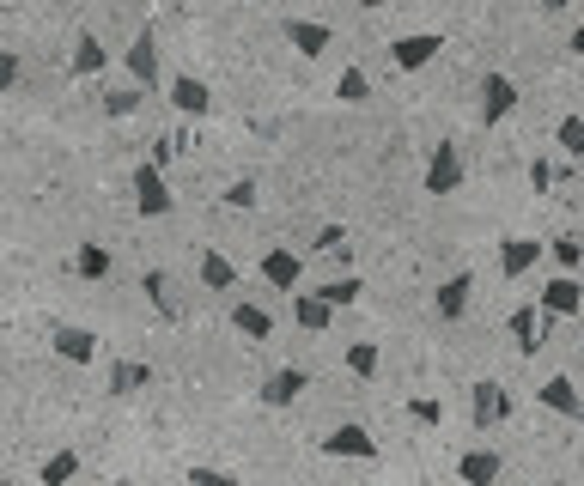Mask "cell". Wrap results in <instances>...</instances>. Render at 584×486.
I'll use <instances>...</instances> for the list:
<instances>
[{
  "label": "cell",
  "instance_id": "cell-1",
  "mask_svg": "<svg viewBox=\"0 0 584 486\" xmlns=\"http://www.w3.org/2000/svg\"><path fill=\"white\" fill-rule=\"evenodd\" d=\"M134 207H140L146 219H165V213L177 207V195H171L165 171H153V165H140V171H134Z\"/></svg>",
  "mask_w": 584,
  "mask_h": 486
},
{
  "label": "cell",
  "instance_id": "cell-2",
  "mask_svg": "<svg viewBox=\"0 0 584 486\" xmlns=\"http://www.w3.org/2000/svg\"><path fill=\"white\" fill-rule=\"evenodd\" d=\"M463 189V152L457 146H432L426 158V195H457Z\"/></svg>",
  "mask_w": 584,
  "mask_h": 486
},
{
  "label": "cell",
  "instance_id": "cell-3",
  "mask_svg": "<svg viewBox=\"0 0 584 486\" xmlns=\"http://www.w3.org/2000/svg\"><path fill=\"white\" fill-rule=\"evenodd\" d=\"M438 49H445V37H438V31H408V37L390 43V61H396L402 73H420L426 61H438Z\"/></svg>",
  "mask_w": 584,
  "mask_h": 486
},
{
  "label": "cell",
  "instance_id": "cell-4",
  "mask_svg": "<svg viewBox=\"0 0 584 486\" xmlns=\"http://www.w3.org/2000/svg\"><path fill=\"white\" fill-rule=\"evenodd\" d=\"M317 450L323 456H347V462H378V438L365 432V426H335Z\"/></svg>",
  "mask_w": 584,
  "mask_h": 486
},
{
  "label": "cell",
  "instance_id": "cell-5",
  "mask_svg": "<svg viewBox=\"0 0 584 486\" xmlns=\"http://www.w3.org/2000/svg\"><path fill=\"white\" fill-rule=\"evenodd\" d=\"M505 414H511V395L499 383H475L469 389V420H475V432H493Z\"/></svg>",
  "mask_w": 584,
  "mask_h": 486
},
{
  "label": "cell",
  "instance_id": "cell-6",
  "mask_svg": "<svg viewBox=\"0 0 584 486\" xmlns=\"http://www.w3.org/2000/svg\"><path fill=\"white\" fill-rule=\"evenodd\" d=\"M305 389H311V377H305L299 365H280V371L262 377V408H292Z\"/></svg>",
  "mask_w": 584,
  "mask_h": 486
},
{
  "label": "cell",
  "instance_id": "cell-7",
  "mask_svg": "<svg viewBox=\"0 0 584 486\" xmlns=\"http://www.w3.org/2000/svg\"><path fill=\"white\" fill-rule=\"evenodd\" d=\"M511 110H518V86H511L505 73H487V79H481V122L499 128Z\"/></svg>",
  "mask_w": 584,
  "mask_h": 486
},
{
  "label": "cell",
  "instance_id": "cell-8",
  "mask_svg": "<svg viewBox=\"0 0 584 486\" xmlns=\"http://www.w3.org/2000/svg\"><path fill=\"white\" fill-rule=\"evenodd\" d=\"M536 304H542L548 316H578V310H584V286H578V274H554V280L536 292Z\"/></svg>",
  "mask_w": 584,
  "mask_h": 486
},
{
  "label": "cell",
  "instance_id": "cell-9",
  "mask_svg": "<svg viewBox=\"0 0 584 486\" xmlns=\"http://www.w3.org/2000/svg\"><path fill=\"white\" fill-rule=\"evenodd\" d=\"M299 274H305V256L286 250V243H274V250L262 256V280H268L274 292H292V286H299Z\"/></svg>",
  "mask_w": 584,
  "mask_h": 486
},
{
  "label": "cell",
  "instance_id": "cell-10",
  "mask_svg": "<svg viewBox=\"0 0 584 486\" xmlns=\"http://www.w3.org/2000/svg\"><path fill=\"white\" fill-rule=\"evenodd\" d=\"M49 353L67 359V365H92V359H98V335H92V329H73V322H67V329L49 335Z\"/></svg>",
  "mask_w": 584,
  "mask_h": 486
},
{
  "label": "cell",
  "instance_id": "cell-11",
  "mask_svg": "<svg viewBox=\"0 0 584 486\" xmlns=\"http://www.w3.org/2000/svg\"><path fill=\"white\" fill-rule=\"evenodd\" d=\"M286 43L299 49L305 61H317V55H329V43H335V31L323 25V19H286Z\"/></svg>",
  "mask_w": 584,
  "mask_h": 486
},
{
  "label": "cell",
  "instance_id": "cell-12",
  "mask_svg": "<svg viewBox=\"0 0 584 486\" xmlns=\"http://www.w3.org/2000/svg\"><path fill=\"white\" fill-rule=\"evenodd\" d=\"M128 73H134V92H140V86H146V92L159 86V43H153V31H140V37L128 43Z\"/></svg>",
  "mask_w": 584,
  "mask_h": 486
},
{
  "label": "cell",
  "instance_id": "cell-13",
  "mask_svg": "<svg viewBox=\"0 0 584 486\" xmlns=\"http://www.w3.org/2000/svg\"><path fill=\"white\" fill-rule=\"evenodd\" d=\"M536 262H542V243H536V237H505V243H499V274H505V280H524Z\"/></svg>",
  "mask_w": 584,
  "mask_h": 486
},
{
  "label": "cell",
  "instance_id": "cell-14",
  "mask_svg": "<svg viewBox=\"0 0 584 486\" xmlns=\"http://www.w3.org/2000/svg\"><path fill=\"white\" fill-rule=\"evenodd\" d=\"M536 401H542V408H554V414H566V420H584V395H578L572 377H548L536 389Z\"/></svg>",
  "mask_w": 584,
  "mask_h": 486
},
{
  "label": "cell",
  "instance_id": "cell-15",
  "mask_svg": "<svg viewBox=\"0 0 584 486\" xmlns=\"http://www.w3.org/2000/svg\"><path fill=\"white\" fill-rule=\"evenodd\" d=\"M171 104H177V116H195V122H201V116L213 110V92L201 86L195 73H177V79H171Z\"/></svg>",
  "mask_w": 584,
  "mask_h": 486
},
{
  "label": "cell",
  "instance_id": "cell-16",
  "mask_svg": "<svg viewBox=\"0 0 584 486\" xmlns=\"http://www.w3.org/2000/svg\"><path fill=\"white\" fill-rule=\"evenodd\" d=\"M457 474H463V486H493V480H499V450H487V444L463 450Z\"/></svg>",
  "mask_w": 584,
  "mask_h": 486
},
{
  "label": "cell",
  "instance_id": "cell-17",
  "mask_svg": "<svg viewBox=\"0 0 584 486\" xmlns=\"http://www.w3.org/2000/svg\"><path fill=\"white\" fill-rule=\"evenodd\" d=\"M469 292H475V274H451L438 286V322H457L469 310Z\"/></svg>",
  "mask_w": 584,
  "mask_h": 486
},
{
  "label": "cell",
  "instance_id": "cell-18",
  "mask_svg": "<svg viewBox=\"0 0 584 486\" xmlns=\"http://www.w3.org/2000/svg\"><path fill=\"white\" fill-rule=\"evenodd\" d=\"M292 322H299V329H311V335H323L329 322H335V310H329L317 292H292Z\"/></svg>",
  "mask_w": 584,
  "mask_h": 486
},
{
  "label": "cell",
  "instance_id": "cell-19",
  "mask_svg": "<svg viewBox=\"0 0 584 486\" xmlns=\"http://www.w3.org/2000/svg\"><path fill=\"white\" fill-rule=\"evenodd\" d=\"M140 292H146V298H153V310H159L165 322H177V316H183V310H177V292H171V274H165V268H146V280H140Z\"/></svg>",
  "mask_w": 584,
  "mask_h": 486
},
{
  "label": "cell",
  "instance_id": "cell-20",
  "mask_svg": "<svg viewBox=\"0 0 584 486\" xmlns=\"http://www.w3.org/2000/svg\"><path fill=\"white\" fill-rule=\"evenodd\" d=\"M511 341H518V353L536 359V347H542V316H536V304H518V310H511Z\"/></svg>",
  "mask_w": 584,
  "mask_h": 486
},
{
  "label": "cell",
  "instance_id": "cell-21",
  "mask_svg": "<svg viewBox=\"0 0 584 486\" xmlns=\"http://www.w3.org/2000/svg\"><path fill=\"white\" fill-rule=\"evenodd\" d=\"M146 383H153V365H146V359H116L110 365V395H134Z\"/></svg>",
  "mask_w": 584,
  "mask_h": 486
},
{
  "label": "cell",
  "instance_id": "cell-22",
  "mask_svg": "<svg viewBox=\"0 0 584 486\" xmlns=\"http://www.w3.org/2000/svg\"><path fill=\"white\" fill-rule=\"evenodd\" d=\"M232 329H238L244 341H268V335H274V316H268L262 304H232Z\"/></svg>",
  "mask_w": 584,
  "mask_h": 486
},
{
  "label": "cell",
  "instance_id": "cell-23",
  "mask_svg": "<svg viewBox=\"0 0 584 486\" xmlns=\"http://www.w3.org/2000/svg\"><path fill=\"white\" fill-rule=\"evenodd\" d=\"M104 61H110V55H104V43H98L92 31H80V43H73V79H98V73H104Z\"/></svg>",
  "mask_w": 584,
  "mask_h": 486
},
{
  "label": "cell",
  "instance_id": "cell-24",
  "mask_svg": "<svg viewBox=\"0 0 584 486\" xmlns=\"http://www.w3.org/2000/svg\"><path fill=\"white\" fill-rule=\"evenodd\" d=\"M201 286H207V292H232V286H238V268L219 256V250H207V256H201Z\"/></svg>",
  "mask_w": 584,
  "mask_h": 486
},
{
  "label": "cell",
  "instance_id": "cell-25",
  "mask_svg": "<svg viewBox=\"0 0 584 486\" xmlns=\"http://www.w3.org/2000/svg\"><path fill=\"white\" fill-rule=\"evenodd\" d=\"M359 292H365V280H359V274H341V280H323V286H317V298H323L329 310H347V304H359Z\"/></svg>",
  "mask_w": 584,
  "mask_h": 486
},
{
  "label": "cell",
  "instance_id": "cell-26",
  "mask_svg": "<svg viewBox=\"0 0 584 486\" xmlns=\"http://www.w3.org/2000/svg\"><path fill=\"white\" fill-rule=\"evenodd\" d=\"M73 274H80V280H104L110 274V250H104V243H80V250H73Z\"/></svg>",
  "mask_w": 584,
  "mask_h": 486
},
{
  "label": "cell",
  "instance_id": "cell-27",
  "mask_svg": "<svg viewBox=\"0 0 584 486\" xmlns=\"http://www.w3.org/2000/svg\"><path fill=\"white\" fill-rule=\"evenodd\" d=\"M73 474H80V450H55V456L43 462V474H37V480H43V486H67Z\"/></svg>",
  "mask_w": 584,
  "mask_h": 486
},
{
  "label": "cell",
  "instance_id": "cell-28",
  "mask_svg": "<svg viewBox=\"0 0 584 486\" xmlns=\"http://www.w3.org/2000/svg\"><path fill=\"white\" fill-rule=\"evenodd\" d=\"M335 98H341V104H365V98H372V79H365V67H341Z\"/></svg>",
  "mask_w": 584,
  "mask_h": 486
},
{
  "label": "cell",
  "instance_id": "cell-29",
  "mask_svg": "<svg viewBox=\"0 0 584 486\" xmlns=\"http://www.w3.org/2000/svg\"><path fill=\"white\" fill-rule=\"evenodd\" d=\"M311 250H317V256H329V262H347V256H353V243H347V225H323Z\"/></svg>",
  "mask_w": 584,
  "mask_h": 486
},
{
  "label": "cell",
  "instance_id": "cell-30",
  "mask_svg": "<svg viewBox=\"0 0 584 486\" xmlns=\"http://www.w3.org/2000/svg\"><path fill=\"white\" fill-rule=\"evenodd\" d=\"M554 262H560V274H578V268H584V237H578V231L554 237Z\"/></svg>",
  "mask_w": 584,
  "mask_h": 486
},
{
  "label": "cell",
  "instance_id": "cell-31",
  "mask_svg": "<svg viewBox=\"0 0 584 486\" xmlns=\"http://www.w3.org/2000/svg\"><path fill=\"white\" fill-rule=\"evenodd\" d=\"M347 371H353V377H378V347H372V341H353V347H347Z\"/></svg>",
  "mask_w": 584,
  "mask_h": 486
},
{
  "label": "cell",
  "instance_id": "cell-32",
  "mask_svg": "<svg viewBox=\"0 0 584 486\" xmlns=\"http://www.w3.org/2000/svg\"><path fill=\"white\" fill-rule=\"evenodd\" d=\"M408 420H414V426H445V401L414 395V401H408Z\"/></svg>",
  "mask_w": 584,
  "mask_h": 486
},
{
  "label": "cell",
  "instance_id": "cell-33",
  "mask_svg": "<svg viewBox=\"0 0 584 486\" xmlns=\"http://www.w3.org/2000/svg\"><path fill=\"white\" fill-rule=\"evenodd\" d=\"M554 140L572 152V158H584V116H560V128H554Z\"/></svg>",
  "mask_w": 584,
  "mask_h": 486
},
{
  "label": "cell",
  "instance_id": "cell-34",
  "mask_svg": "<svg viewBox=\"0 0 584 486\" xmlns=\"http://www.w3.org/2000/svg\"><path fill=\"white\" fill-rule=\"evenodd\" d=\"M219 201H226L232 213H250V207H256V183H250V177H238V183H226V195H219Z\"/></svg>",
  "mask_w": 584,
  "mask_h": 486
},
{
  "label": "cell",
  "instance_id": "cell-35",
  "mask_svg": "<svg viewBox=\"0 0 584 486\" xmlns=\"http://www.w3.org/2000/svg\"><path fill=\"white\" fill-rule=\"evenodd\" d=\"M189 486H238V474H226V468H207V462H195V468H189Z\"/></svg>",
  "mask_w": 584,
  "mask_h": 486
},
{
  "label": "cell",
  "instance_id": "cell-36",
  "mask_svg": "<svg viewBox=\"0 0 584 486\" xmlns=\"http://www.w3.org/2000/svg\"><path fill=\"white\" fill-rule=\"evenodd\" d=\"M140 98H146V92L122 86V92H110V98H104V110H110V116H134V110H140Z\"/></svg>",
  "mask_w": 584,
  "mask_h": 486
},
{
  "label": "cell",
  "instance_id": "cell-37",
  "mask_svg": "<svg viewBox=\"0 0 584 486\" xmlns=\"http://www.w3.org/2000/svg\"><path fill=\"white\" fill-rule=\"evenodd\" d=\"M19 86V49H0V98Z\"/></svg>",
  "mask_w": 584,
  "mask_h": 486
},
{
  "label": "cell",
  "instance_id": "cell-38",
  "mask_svg": "<svg viewBox=\"0 0 584 486\" xmlns=\"http://www.w3.org/2000/svg\"><path fill=\"white\" fill-rule=\"evenodd\" d=\"M548 183H554V171H548V165H542V158H536V165H530V189H536V195H542V189H548Z\"/></svg>",
  "mask_w": 584,
  "mask_h": 486
},
{
  "label": "cell",
  "instance_id": "cell-39",
  "mask_svg": "<svg viewBox=\"0 0 584 486\" xmlns=\"http://www.w3.org/2000/svg\"><path fill=\"white\" fill-rule=\"evenodd\" d=\"M572 55H584V25H578V31H572Z\"/></svg>",
  "mask_w": 584,
  "mask_h": 486
},
{
  "label": "cell",
  "instance_id": "cell-40",
  "mask_svg": "<svg viewBox=\"0 0 584 486\" xmlns=\"http://www.w3.org/2000/svg\"><path fill=\"white\" fill-rule=\"evenodd\" d=\"M578 165H584V158H578Z\"/></svg>",
  "mask_w": 584,
  "mask_h": 486
}]
</instances>
